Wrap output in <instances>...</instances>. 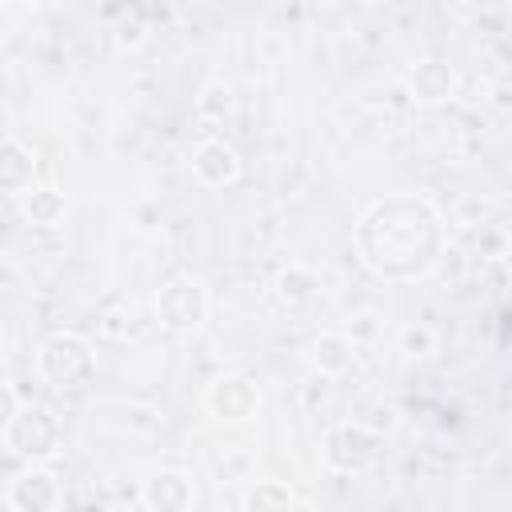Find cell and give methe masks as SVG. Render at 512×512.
<instances>
[{
	"mask_svg": "<svg viewBox=\"0 0 512 512\" xmlns=\"http://www.w3.org/2000/svg\"><path fill=\"white\" fill-rule=\"evenodd\" d=\"M360 264L388 284H412L436 272L444 256V216L428 196L392 192L364 204L352 228Z\"/></svg>",
	"mask_w": 512,
	"mask_h": 512,
	"instance_id": "6da1fadb",
	"label": "cell"
},
{
	"mask_svg": "<svg viewBox=\"0 0 512 512\" xmlns=\"http://www.w3.org/2000/svg\"><path fill=\"white\" fill-rule=\"evenodd\" d=\"M96 372V356H92V344L80 336V332H52L40 340L36 348V376L56 388V392H68V388H80L88 384Z\"/></svg>",
	"mask_w": 512,
	"mask_h": 512,
	"instance_id": "7a4b0ae2",
	"label": "cell"
},
{
	"mask_svg": "<svg viewBox=\"0 0 512 512\" xmlns=\"http://www.w3.org/2000/svg\"><path fill=\"white\" fill-rule=\"evenodd\" d=\"M0 440H4L8 456L24 460V464H44V460H52L60 452L64 432H60V420H56L52 408L20 404V412L8 424H0Z\"/></svg>",
	"mask_w": 512,
	"mask_h": 512,
	"instance_id": "3957f363",
	"label": "cell"
},
{
	"mask_svg": "<svg viewBox=\"0 0 512 512\" xmlns=\"http://www.w3.org/2000/svg\"><path fill=\"white\" fill-rule=\"evenodd\" d=\"M152 312H156V324L176 332V336H192L208 324V312H212V296L208 288L196 280V276H172L156 288L152 296Z\"/></svg>",
	"mask_w": 512,
	"mask_h": 512,
	"instance_id": "277c9868",
	"label": "cell"
},
{
	"mask_svg": "<svg viewBox=\"0 0 512 512\" xmlns=\"http://www.w3.org/2000/svg\"><path fill=\"white\" fill-rule=\"evenodd\" d=\"M380 444L384 436L360 420H344V424H332L320 440V460L328 472H340V476H360L368 472L376 460H380Z\"/></svg>",
	"mask_w": 512,
	"mask_h": 512,
	"instance_id": "5b68a950",
	"label": "cell"
},
{
	"mask_svg": "<svg viewBox=\"0 0 512 512\" xmlns=\"http://www.w3.org/2000/svg\"><path fill=\"white\" fill-rule=\"evenodd\" d=\"M200 404H204V412L216 424H232L236 428V424H248V420L260 416L264 392H260L256 376H248V372H224V376H216V380L204 384Z\"/></svg>",
	"mask_w": 512,
	"mask_h": 512,
	"instance_id": "8992f818",
	"label": "cell"
},
{
	"mask_svg": "<svg viewBox=\"0 0 512 512\" xmlns=\"http://www.w3.org/2000/svg\"><path fill=\"white\" fill-rule=\"evenodd\" d=\"M192 504H196V480L184 468H156L140 484L144 512H192Z\"/></svg>",
	"mask_w": 512,
	"mask_h": 512,
	"instance_id": "52a82bcc",
	"label": "cell"
},
{
	"mask_svg": "<svg viewBox=\"0 0 512 512\" xmlns=\"http://www.w3.org/2000/svg\"><path fill=\"white\" fill-rule=\"evenodd\" d=\"M8 508L12 512H56L60 508V480L44 464H24L8 480Z\"/></svg>",
	"mask_w": 512,
	"mask_h": 512,
	"instance_id": "ba28073f",
	"label": "cell"
},
{
	"mask_svg": "<svg viewBox=\"0 0 512 512\" xmlns=\"http://www.w3.org/2000/svg\"><path fill=\"white\" fill-rule=\"evenodd\" d=\"M404 84H408V96H412L416 104L440 108V104H448V100L456 96L460 76H456V68H452L444 56H420V60L408 68Z\"/></svg>",
	"mask_w": 512,
	"mask_h": 512,
	"instance_id": "9c48e42d",
	"label": "cell"
},
{
	"mask_svg": "<svg viewBox=\"0 0 512 512\" xmlns=\"http://www.w3.org/2000/svg\"><path fill=\"white\" fill-rule=\"evenodd\" d=\"M240 168H244L240 152L228 140H220V136H208V140H200L192 148V176L204 188H228V184H236L240 180Z\"/></svg>",
	"mask_w": 512,
	"mask_h": 512,
	"instance_id": "30bf717a",
	"label": "cell"
},
{
	"mask_svg": "<svg viewBox=\"0 0 512 512\" xmlns=\"http://www.w3.org/2000/svg\"><path fill=\"white\" fill-rule=\"evenodd\" d=\"M36 172H40L36 148L24 144L16 132H8V136H4V148H0V184H4V192L20 200L24 192H32V188L40 184Z\"/></svg>",
	"mask_w": 512,
	"mask_h": 512,
	"instance_id": "8fae6325",
	"label": "cell"
},
{
	"mask_svg": "<svg viewBox=\"0 0 512 512\" xmlns=\"http://www.w3.org/2000/svg\"><path fill=\"white\" fill-rule=\"evenodd\" d=\"M308 360H312V368H316L324 380L344 376V372L352 368V360H356V340H352L348 332H320V336L312 340V348H308Z\"/></svg>",
	"mask_w": 512,
	"mask_h": 512,
	"instance_id": "7c38bea8",
	"label": "cell"
},
{
	"mask_svg": "<svg viewBox=\"0 0 512 512\" xmlns=\"http://www.w3.org/2000/svg\"><path fill=\"white\" fill-rule=\"evenodd\" d=\"M20 212L32 228H56L68 216V192L60 184H36L20 196Z\"/></svg>",
	"mask_w": 512,
	"mask_h": 512,
	"instance_id": "4fadbf2b",
	"label": "cell"
},
{
	"mask_svg": "<svg viewBox=\"0 0 512 512\" xmlns=\"http://www.w3.org/2000/svg\"><path fill=\"white\" fill-rule=\"evenodd\" d=\"M296 492L284 480H252L244 488V512H292Z\"/></svg>",
	"mask_w": 512,
	"mask_h": 512,
	"instance_id": "5bb4252c",
	"label": "cell"
},
{
	"mask_svg": "<svg viewBox=\"0 0 512 512\" xmlns=\"http://www.w3.org/2000/svg\"><path fill=\"white\" fill-rule=\"evenodd\" d=\"M232 112H236L232 84H224V80H204L200 92H196V116H200L204 124H224Z\"/></svg>",
	"mask_w": 512,
	"mask_h": 512,
	"instance_id": "9a60e30c",
	"label": "cell"
},
{
	"mask_svg": "<svg viewBox=\"0 0 512 512\" xmlns=\"http://www.w3.org/2000/svg\"><path fill=\"white\" fill-rule=\"evenodd\" d=\"M316 288H320L316 272H312L308 264H300V260H288V264L280 268V276H276V296L288 300V304H304V300H312Z\"/></svg>",
	"mask_w": 512,
	"mask_h": 512,
	"instance_id": "2e32d148",
	"label": "cell"
},
{
	"mask_svg": "<svg viewBox=\"0 0 512 512\" xmlns=\"http://www.w3.org/2000/svg\"><path fill=\"white\" fill-rule=\"evenodd\" d=\"M396 344H400V352H404V356L424 360V356H432V352H436V332H432L428 324H404V328H400V336H396Z\"/></svg>",
	"mask_w": 512,
	"mask_h": 512,
	"instance_id": "e0dca14e",
	"label": "cell"
},
{
	"mask_svg": "<svg viewBox=\"0 0 512 512\" xmlns=\"http://www.w3.org/2000/svg\"><path fill=\"white\" fill-rule=\"evenodd\" d=\"M100 332L112 336V340H124V336H128V320H124L120 312H104V316H100Z\"/></svg>",
	"mask_w": 512,
	"mask_h": 512,
	"instance_id": "ac0fdd59",
	"label": "cell"
},
{
	"mask_svg": "<svg viewBox=\"0 0 512 512\" xmlns=\"http://www.w3.org/2000/svg\"><path fill=\"white\" fill-rule=\"evenodd\" d=\"M140 40H144L140 24H120V32H116V44H120V48H136Z\"/></svg>",
	"mask_w": 512,
	"mask_h": 512,
	"instance_id": "d6986e66",
	"label": "cell"
},
{
	"mask_svg": "<svg viewBox=\"0 0 512 512\" xmlns=\"http://www.w3.org/2000/svg\"><path fill=\"white\" fill-rule=\"evenodd\" d=\"M500 268H504V276L512 280V240L504 244V252H500Z\"/></svg>",
	"mask_w": 512,
	"mask_h": 512,
	"instance_id": "ffe728a7",
	"label": "cell"
},
{
	"mask_svg": "<svg viewBox=\"0 0 512 512\" xmlns=\"http://www.w3.org/2000/svg\"><path fill=\"white\" fill-rule=\"evenodd\" d=\"M292 512H320V508H316V504H308V500H296V508H292Z\"/></svg>",
	"mask_w": 512,
	"mask_h": 512,
	"instance_id": "44dd1931",
	"label": "cell"
}]
</instances>
